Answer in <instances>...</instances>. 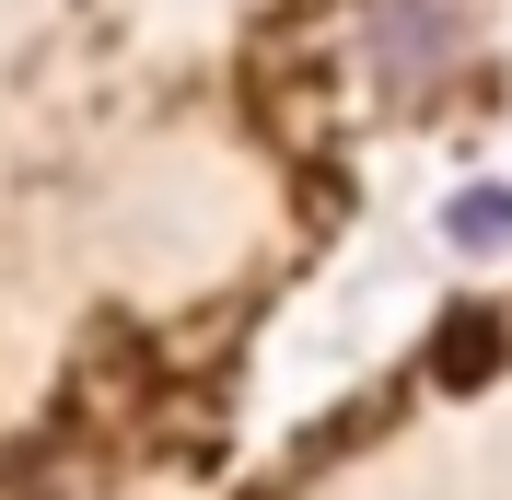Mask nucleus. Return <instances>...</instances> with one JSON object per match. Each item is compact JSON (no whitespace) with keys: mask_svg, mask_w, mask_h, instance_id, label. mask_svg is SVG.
Wrapping results in <instances>:
<instances>
[{"mask_svg":"<svg viewBox=\"0 0 512 500\" xmlns=\"http://www.w3.org/2000/svg\"><path fill=\"white\" fill-rule=\"evenodd\" d=\"M350 35H361L373 94H431V82L466 59V0H361Z\"/></svg>","mask_w":512,"mask_h":500,"instance_id":"obj_1","label":"nucleus"},{"mask_svg":"<svg viewBox=\"0 0 512 500\" xmlns=\"http://www.w3.org/2000/svg\"><path fill=\"white\" fill-rule=\"evenodd\" d=\"M443 245L501 256V245H512V187H466V198H443Z\"/></svg>","mask_w":512,"mask_h":500,"instance_id":"obj_2","label":"nucleus"},{"mask_svg":"<svg viewBox=\"0 0 512 500\" xmlns=\"http://www.w3.org/2000/svg\"><path fill=\"white\" fill-rule=\"evenodd\" d=\"M443 361H501V314H466V326L443 338Z\"/></svg>","mask_w":512,"mask_h":500,"instance_id":"obj_3","label":"nucleus"}]
</instances>
